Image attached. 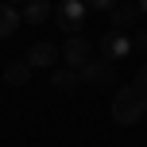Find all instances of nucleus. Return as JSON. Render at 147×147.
I'll list each match as a JSON object with an SVG mask.
<instances>
[{"label": "nucleus", "mask_w": 147, "mask_h": 147, "mask_svg": "<svg viewBox=\"0 0 147 147\" xmlns=\"http://www.w3.org/2000/svg\"><path fill=\"white\" fill-rule=\"evenodd\" d=\"M143 116H147V62L140 66V74H136L124 89H116V97H112V120H116L120 128L140 124Z\"/></svg>", "instance_id": "f257e3e1"}, {"label": "nucleus", "mask_w": 147, "mask_h": 147, "mask_svg": "<svg viewBox=\"0 0 147 147\" xmlns=\"http://www.w3.org/2000/svg\"><path fill=\"white\" fill-rule=\"evenodd\" d=\"M85 0H62L54 4V23H58L66 35H81V23H85Z\"/></svg>", "instance_id": "f03ea898"}, {"label": "nucleus", "mask_w": 147, "mask_h": 147, "mask_svg": "<svg viewBox=\"0 0 147 147\" xmlns=\"http://www.w3.org/2000/svg\"><path fill=\"white\" fill-rule=\"evenodd\" d=\"M81 85H93V89H112V85H116V74H112V62L105 58V54L89 58L85 66H81Z\"/></svg>", "instance_id": "7ed1b4c3"}, {"label": "nucleus", "mask_w": 147, "mask_h": 147, "mask_svg": "<svg viewBox=\"0 0 147 147\" xmlns=\"http://www.w3.org/2000/svg\"><path fill=\"white\" fill-rule=\"evenodd\" d=\"M89 58H93V47H89L85 35H70L66 43H62V62H66L70 70H81Z\"/></svg>", "instance_id": "20e7f679"}, {"label": "nucleus", "mask_w": 147, "mask_h": 147, "mask_svg": "<svg viewBox=\"0 0 147 147\" xmlns=\"http://www.w3.org/2000/svg\"><path fill=\"white\" fill-rule=\"evenodd\" d=\"M101 54H105L109 62H120L124 54H132V39H128L124 31H112V27H109V31L101 35Z\"/></svg>", "instance_id": "39448f33"}, {"label": "nucleus", "mask_w": 147, "mask_h": 147, "mask_svg": "<svg viewBox=\"0 0 147 147\" xmlns=\"http://www.w3.org/2000/svg\"><path fill=\"white\" fill-rule=\"evenodd\" d=\"M109 20H112V31H132L136 23H140V8H136V0H120V4L109 12Z\"/></svg>", "instance_id": "423d86ee"}, {"label": "nucleus", "mask_w": 147, "mask_h": 147, "mask_svg": "<svg viewBox=\"0 0 147 147\" xmlns=\"http://www.w3.org/2000/svg\"><path fill=\"white\" fill-rule=\"evenodd\" d=\"M58 58H62V47H54V43H35L27 51V66L31 70H47V66H54Z\"/></svg>", "instance_id": "0eeeda50"}, {"label": "nucleus", "mask_w": 147, "mask_h": 147, "mask_svg": "<svg viewBox=\"0 0 147 147\" xmlns=\"http://www.w3.org/2000/svg\"><path fill=\"white\" fill-rule=\"evenodd\" d=\"M20 16H23V23H27V27H31V23H47V20L54 16V4H51V0H27Z\"/></svg>", "instance_id": "6e6552de"}, {"label": "nucleus", "mask_w": 147, "mask_h": 147, "mask_svg": "<svg viewBox=\"0 0 147 147\" xmlns=\"http://www.w3.org/2000/svg\"><path fill=\"white\" fill-rule=\"evenodd\" d=\"M27 81H31V66H27V58H16V62H8V66H4V85L23 89Z\"/></svg>", "instance_id": "1a4fd4ad"}, {"label": "nucleus", "mask_w": 147, "mask_h": 147, "mask_svg": "<svg viewBox=\"0 0 147 147\" xmlns=\"http://www.w3.org/2000/svg\"><path fill=\"white\" fill-rule=\"evenodd\" d=\"M51 85L58 89V93H70V89H78V85H81V70H70V66L54 70V74H51Z\"/></svg>", "instance_id": "9d476101"}, {"label": "nucleus", "mask_w": 147, "mask_h": 147, "mask_svg": "<svg viewBox=\"0 0 147 147\" xmlns=\"http://www.w3.org/2000/svg\"><path fill=\"white\" fill-rule=\"evenodd\" d=\"M20 23H23V16L16 12L12 4H0V39L16 35V31H20Z\"/></svg>", "instance_id": "9b49d317"}, {"label": "nucleus", "mask_w": 147, "mask_h": 147, "mask_svg": "<svg viewBox=\"0 0 147 147\" xmlns=\"http://www.w3.org/2000/svg\"><path fill=\"white\" fill-rule=\"evenodd\" d=\"M128 39H132V51H147V23H136Z\"/></svg>", "instance_id": "f8f14e48"}, {"label": "nucleus", "mask_w": 147, "mask_h": 147, "mask_svg": "<svg viewBox=\"0 0 147 147\" xmlns=\"http://www.w3.org/2000/svg\"><path fill=\"white\" fill-rule=\"evenodd\" d=\"M120 0H85V8H93V12H112Z\"/></svg>", "instance_id": "ddd939ff"}, {"label": "nucleus", "mask_w": 147, "mask_h": 147, "mask_svg": "<svg viewBox=\"0 0 147 147\" xmlns=\"http://www.w3.org/2000/svg\"><path fill=\"white\" fill-rule=\"evenodd\" d=\"M136 8H140V16H147V0H136Z\"/></svg>", "instance_id": "4468645a"}, {"label": "nucleus", "mask_w": 147, "mask_h": 147, "mask_svg": "<svg viewBox=\"0 0 147 147\" xmlns=\"http://www.w3.org/2000/svg\"><path fill=\"white\" fill-rule=\"evenodd\" d=\"M4 4H12V8H16V4H27V0H4Z\"/></svg>", "instance_id": "2eb2a0df"}]
</instances>
